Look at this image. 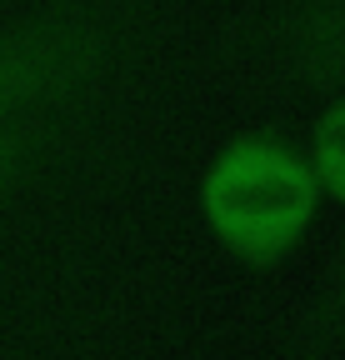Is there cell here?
<instances>
[{
  "label": "cell",
  "mask_w": 345,
  "mask_h": 360,
  "mask_svg": "<svg viewBox=\"0 0 345 360\" xmlns=\"http://www.w3.org/2000/svg\"><path fill=\"white\" fill-rule=\"evenodd\" d=\"M15 160H20V141L6 130V135H0V191H6V180H11V170H15Z\"/></svg>",
  "instance_id": "5"
},
{
  "label": "cell",
  "mask_w": 345,
  "mask_h": 360,
  "mask_svg": "<svg viewBox=\"0 0 345 360\" xmlns=\"http://www.w3.org/2000/svg\"><path fill=\"white\" fill-rule=\"evenodd\" d=\"M295 60L311 75H345V0H306L300 6Z\"/></svg>",
  "instance_id": "3"
},
{
  "label": "cell",
  "mask_w": 345,
  "mask_h": 360,
  "mask_svg": "<svg viewBox=\"0 0 345 360\" xmlns=\"http://www.w3.org/2000/svg\"><path fill=\"white\" fill-rule=\"evenodd\" d=\"M315 165L325 175V186L345 200V105H335L315 135Z\"/></svg>",
  "instance_id": "4"
},
{
  "label": "cell",
  "mask_w": 345,
  "mask_h": 360,
  "mask_svg": "<svg viewBox=\"0 0 345 360\" xmlns=\"http://www.w3.org/2000/svg\"><path fill=\"white\" fill-rule=\"evenodd\" d=\"M80 60H85V30L40 25L0 35V120L15 115L25 101L65 85Z\"/></svg>",
  "instance_id": "2"
},
{
  "label": "cell",
  "mask_w": 345,
  "mask_h": 360,
  "mask_svg": "<svg viewBox=\"0 0 345 360\" xmlns=\"http://www.w3.org/2000/svg\"><path fill=\"white\" fill-rule=\"evenodd\" d=\"M315 210V175L290 150L245 141L230 146L205 175V215L230 250L266 260L280 255Z\"/></svg>",
  "instance_id": "1"
}]
</instances>
